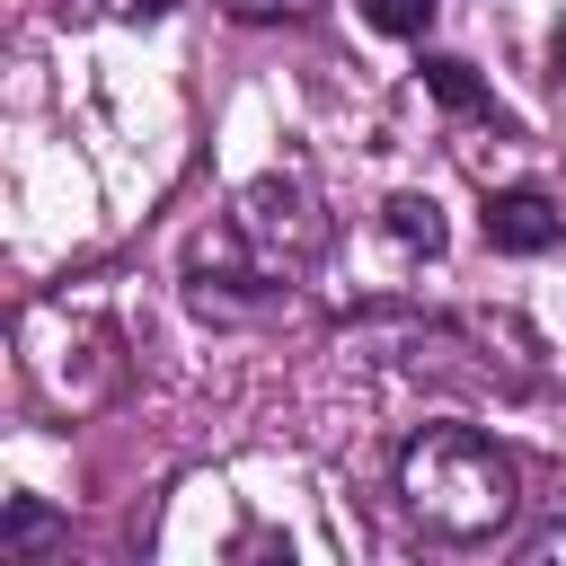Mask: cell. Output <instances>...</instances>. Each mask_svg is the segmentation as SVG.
Returning <instances> with one entry per match:
<instances>
[{
    "instance_id": "1",
    "label": "cell",
    "mask_w": 566,
    "mask_h": 566,
    "mask_svg": "<svg viewBox=\"0 0 566 566\" xmlns=\"http://www.w3.org/2000/svg\"><path fill=\"white\" fill-rule=\"evenodd\" d=\"M398 504L424 539L478 548L513 522V460L478 433V424H424L398 451Z\"/></svg>"
},
{
    "instance_id": "2",
    "label": "cell",
    "mask_w": 566,
    "mask_h": 566,
    "mask_svg": "<svg viewBox=\"0 0 566 566\" xmlns=\"http://www.w3.org/2000/svg\"><path fill=\"white\" fill-rule=\"evenodd\" d=\"M239 239H256V248L283 256V265H310V256L327 248V221H318V203H310L301 177H265V186L239 195Z\"/></svg>"
},
{
    "instance_id": "3",
    "label": "cell",
    "mask_w": 566,
    "mask_h": 566,
    "mask_svg": "<svg viewBox=\"0 0 566 566\" xmlns=\"http://www.w3.org/2000/svg\"><path fill=\"white\" fill-rule=\"evenodd\" d=\"M478 221H486V248H504V256H539V248L566 239V212H557L539 186H504V195H486Z\"/></svg>"
},
{
    "instance_id": "4",
    "label": "cell",
    "mask_w": 566,
    "mask_h": 566,
    "mask_svg": "<svg viewBox=\"0 0 566 566\" xmlns=\"http://www.w3.org/2000/svg\"><path fill=\"white\" fill-rule=\"evenodd\" d=\"M389 239L433 256V248H442V212H433V195H398V203H389Z\"/></svg>"
},
{
    "instance_id": "5",
    "label": "cell",
    "mask_w": 566,
    "mask_h": 566,
    "mask_svg": "<svg viewBox=\"0 0 566 566\" xmlns=\"http://www.w3.org/2000/svg\"><path fill=\"white\" fill-rule=\"evenodd\" d=\"M424 88H433L442 106H460V115H469V106H486L478 71H469V62H451V53H433V62H424Z\"/></svg>"
},
{
    "instance_id": "6",
    "label": "cell",
    "mask_w": 566,
    "mask_h": 566,
    "mask_svg": "<svg viewBox=\"0 0 566 566\" xmlns=\"http://www.w3.org/2000/svg\"><path fill=\"white\" fill-rule=\"evenodd\" d=\"M354 9H363L380 35H424V27H433V0H354Z\"/></svg>"
},
{
    "instance_id": "7",
    "label": "cell",
    "mask_w": 566,
    "mask_h": 566,
    "mask_svg": "<svg viewBox=\"0 0 566 566\" xmlns=\"http://www.w3.org/2000/svg\"><path fill=\"white\" fill-rule=\"evenodd\" d=\"M239 18H283V9H301V0H230Z\"/></svg>"
},
{
    "instance_id": "8",
    "label": "cell",
    "mask_w": 566,
    "mask_h": 566,
    "mask_svg": "<svg viewBox=\"0 0 566 566\" xmlns=\"http://www.w3.org/2000/svg\"><path fill=\"white\" fill-rule=\"evenodd\" d=\"M133 9H142V18H159V9H177V0H133Z\"/></svg>"
}]
</instances>
